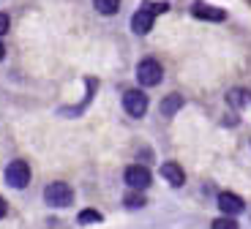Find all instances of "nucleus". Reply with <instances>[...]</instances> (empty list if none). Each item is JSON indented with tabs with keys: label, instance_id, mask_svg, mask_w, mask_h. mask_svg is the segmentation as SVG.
<instances>
[{
	"label": "nucleus",
	"instance_id": "nucleus-1",
	"mask_svg": "<svg viewBox=\"0 0 251 229\" xmlns=\"http://www.w3.org/2000/svg\"><path fill=\"white\" fill-rule=\"evenodd\" d=\"M167 11V3H142L139 11L131 17V30L145 36V33H151L153 22H156V14Z\"/></svg>",
	"mask_w": 251,
	"mask_h": 229
},
{
	"label": "nucleus",
	"instance_id": "nucleus-2",
	"mask_svg": "<svg viewBox=\"0 0 251 229\" xmlns=\"http://www.w3.org/2000/svg\"><path fill=\"white\" fill-rule=\"evenodd\" d=\"M44 199L52 207H69L74 202V191H71L69 183H52V186L44 188Z\"/></svg>",
	"mask_w": 251,
	"mask_h": 229
},
{
	"label": "nucleus",
	"instance_id": "nucleus-3",
	"mask_svg": "<svg viewBox=\"0 0 251 229\" xmlns=\"http://www.w3.org/2000/svg\"><path fill=\"white\" fill-rule=\"evenodd\" d=\"M161 76H164V68H161V63H156V60H142L137 66V79H139V85H145V87H153V85H158L161 82Z\"/></svg>",
	"mask_w": 251,
	"mask_h": 229
},
{
	"label": "nucleus",
	"instance_id": "nucleus-4",
	"mask_svg": "<svg viewBox=\"0 0 251 229\" xmlns=\"http://www.w3.org/2000/svg\"><path fill=\"white\" fill-rule=\"evenodd\" d=\"M6 183L11 188H25L27 183H30V167H27L22 158H17V161H11L6 167Z\"/></svg>",
	"mask_w": 251,
	"mask_h": 229
},
{
	"label": "nucleus",
	"instance_id": "nucleus-5",
	"mask_svg": "<svg viewBox=\"0 0 251 229\" xmlns=\"http://www.w3.org/2000/svg\"><path fill=\"white\" fill-rule=\"evenodd\" d=\"M123 109L131 115V118H142L148 112V96L139 93V90H126L123 93Z\"/></svg>",
	"mask_w": 251,
	"mask_h": 229
},
{
	"label": "nucleus",
	"instance_id": "nucleus-6",
	"mask_svg": "<svg viewBox=\"0 0 251 229\" xmlns=\"http://www.w3.org/2000/svg\"><path fill=\"white\" fill-rule=\"evenodd\" d=\"M126 183H128L131 191H145V188L151 186V172H148V167H139V164L128 167L126 169Z\"/></svg>",
	"mask_w": 251,
	"mask_h": 229
},
{
	"label": "nucleus",
	"instance_id": "nucleus-7",
	"mask_svg": "<svg viewBox=\"0 0 251 229\" xmlns=\"http://www.w3.org/2000/svg\"><path fill=\"white\" fill-rule=\"evenodd\" d=\"M216 202H219V210H224L226 216H238V213H243V199H240L238 194H232V191H221Z\"/></svg>",
	"mask_w": 251,
	"mask_h": 229
},
{
	"label": "nucleus",
	"instance_id": "nucleus-8",
	"mask_svg": "<svg viewBox=\"0 0 251 229\" xmlns=\"http://www.w3.org/2000/svg\"><path fill=\"white\" fill-rule=\"evenodd\" d=\"M191 14H194L197 19H205V22H221V19L226 17L221 8L207 6V3H194V6H191Z\"/></svg>",
	"mask_w": 251,
	"mask_h": 229
},
{
	"label": "nucleus",
	"instance_id": "nucleus-9",
	"mask_svg": "<svg viewBox=\"0 0 251 229\" xmlns=\"http://www.w3.org/2000/svg\"><path fill=\"white\" fill-rule=\"evenodd\" d=\"M161 175H164V180H167L170 186H175V188H180L183 183H186V172H183V167H177L175 161L161 164Z\"/></svg>",
	"mask_w": 251,
	"mask_h": 229
},
{
	"label": "nucleus",
	"instance_id": "nucleus-10",
	"mask_svg": "<svg viewBox=\"0 0 251 229\" xmlns=\"http://www.w3.org/2000/svg\"><path fill=\"white\" fill-rule=\"evenodd\" d=\"M226 101H229L232 109H243V106L251 104V93L246 90V87H232V90L226 93Z\"/></svg>",
	"mask_w": 251,
	"mask_h": 229
},
{
	"label": "nucleus",
	"instance_id": "nucleus-11",
	"mask_svg": "<svg viewBox=\"0 0 251 229\" xmlns=\"http://www.w3.org/2000/svg\"><path fill=\"white\" fill-rule=\"evenodd\" d=\"M180 106H183V99L177 93H172V96H167V99L161 101V115H164V118H172Z\"/></svg>",
	"mask_w": 251,
	"mask_h": 229
},
{
	"label": "nucleus",
	"instance_id": "nucleus-12",
	"mask_svg": "<svg viewBox=\"0 0 251 229\" xmlns=\"http://www.w3.org/2000/svg\"><path fill=\"white\" fill-rule=\"evenodd\" d=\"M93 6L99 14H104V17H112V14L120 11V0H93Z\"/></svg>",
	"mask_w": 251,
	"mask_h": 229
},
{
	"label": "nucleus",
	"instance_id": "nucleus-13",
	"mask_svg": "<svg viewBox=\"0 0 251 229\" xmlns=\"http://www.w3.org/2000/svg\"><path fill=\"white\" fill-rule=\"evenodd\" d=\"M99 221H101L99 210H82L79 213V224H85V227H88V224H99Z\"/></svg>",
	"mask_w": 251,
	"mask_h": 229
},
{
	"label": "nucleus",
	"instance_id": "nucleus-14",
	"mask_svg": "<svg viewBox=\"0 0 251 229\" xmlns=\"http://www.w3.org/2000/svg\"><path fill=\"white\" fill-rule=\"evenodd\" d=\"M123 202H126V207H131V210H137V207H145V197H142V194H128Z\"/></svg>",
	"mask_w": 251,
	"mask_h": 229
},
{
	"label": "nucleus",
	"instance_id": "nucleus-15",
	"mask_svg": "<svg viewBox=\"0 0 251 229\" xmlns=\"http://www.w3.org/2000/svg\"><path fill=\"white\" fill-rule=\"evenodd\" d=\"M210 229H238V224H235L232 216H224V218H216Z\"/></svg>",
	"mask_w": 251,
	"mask_h": 229
},
{
	"label": "nucleus",
	"instance_id": "nucleus-16",
	"mask_svg": "<svg viewBox=\"0 0 251 229\" xmlns=\"http://www.w3.org/2000/svg\"><path fill=\"white\" fill-rule=\"evenodd\" d=\"M8 27H11V19H8V14H3V11H0V36H6V33H8Z\"/></svg>",
	"mask_w": 251,
	"mask_h": 229
},
{
	"label": "nucleus",
	"instance_id": "nucleus-17",
	"mask_svg": "<svg viewBox=\"0 0 251 229\" xmlns=\"http://www.w3.org/2000/svg\"><path fill=\"white\" fill-rule=\"evenodd\" d=\"M6 210H8V204H6V199H3V197H0V218H3V216H6Z\"/></svg>",
	"mask_w": 251,
	"mask_h": 229
},
{
	"label": "nucleus",
	"instance_id": "nucleus-18",
	"mask_svg": "<svg viewBox=\"0 0 251 229\" xmlns=\"http://www.w3.org/2000/svg\"><path fill=\"white\" fill-rule=\"evenodd\" d=\"M3 57H6V47H3V44H0V60H3Z\"/></svg>",
	"mask_w": 251,
	"mask_h": 229
},
{
	"label": "nucleus",
	"instance_id": "nucleus-19",
	"mask_svg": "<svg viewBox=\"0 0 251 229\" xmlns=\"http://www.w3.org/2000/svg\"><path fill=\"white\" fill-rule=\"evenodd\" d=\"M249 3H251V0H249Z\"/></svg>",
	"mask_w": 251,
	"mask_h": 229
}]
</instances>
